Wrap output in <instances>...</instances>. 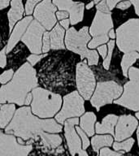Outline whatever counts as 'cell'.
Returning <instances> with one entry per match:
<instances>
[{
    "instance_id": "obj_8",
    "label": "cell",
    "mask_w": 139,
    "mask_h": 156,
    "mask_svg": "<svg viewBox=\"0 0 139 156\" xmlns=\"http://www.w3.org/2000/svg\"><path fill=\"white\" fill-rule=\"evenodd\" d=\"M123 92V88L115 81H104L98 83L94 94L91 98V104L98 112L105 105L111 104L119 98Z\"/></svg>"
},
{
    "instance_id": "obj_41",
    "label": "cell",
    "mask_w": 139,
    "mask_h": 156,
    "mask_svg": "<svg viewBox=\"0 0 139 156\" xmlns=\"http://www.w3.org/2000/svg\"><path fill=\"white\" fill-rule=\"evenodd\" d=\"M11 0H0V11L8 7Z\"/></svg>"
},
{
    "instance_id": "obj_43",
    "label": "cell",
    "mask_w": 139,
    "mask_h": 156,
    "mask_svg": "<svg viewBox=\"0 0 139 156\" xmlns=\"http://www.w3.org/2000/svg\"><path fill=\"white\" fill-rule=\"evenodd\" d=\"M32 100H33V95H32V93H29L28 95H27L26 98H25V102H24V104L25 105L30 104V102H32Z\"/></svg>"
},
{
    "instance_id": "obj_49",
    "label": "cell",
    "mask_w": 139,
    "mask_h": 156,
    "mask_svg": "<svg viewBox=\"0 0 139 156\" xmlns=\"http://www.w3.org/2000/svg\"><path fill=\"white\" fill-rule=\"evenodd\" d=\"M100 1H101V0H94V3H98Z\"/></svg>"
},
{
    "instance_id": "obj_23",
    "label": "cell",
    "mask_w": 139,
    "mask_h": 156,
    "mask_svg": "<svg viewBox=\"0 0 139 156\" xmlns=\"http://www.w3.org/2000/svg\"><path fill=\"white\" fill-rule=\"evenodd\" d=\"M139 58V53L137 51H129L124 55L121 61V68L123 74L125 77L128 76V72L133 64Z\"/></svg>"
},
{
    "instance_id": "obj_26",
    "label": "cell",
    "mask_w": 139,
    "mask_h": 156,
    "mask_svg": "<svg viewBox=\"0 0 139 156\" xmlns=\"http://www.w3.org/2000/svg\"><path fill=\"white\" fill-rule=\"evenodd\" d=\"M134 138H129L127 139L126 141H122V142H115L114 145H113V148L116 151H120V150H123L124 151H127L129 152L131 150L132 146H134Z\"/></svg>"
},
{
    "instance_id": "obj_20",
    "label": "cell",
    "mask_w": 139,
    "mask_h": 156,
    "mask_svg": "<svg viewBox=\"0 0 139 156\" xmlns=\"http://www.w3.org/2000/svg\"><path fill=\"white\" fill-rule=\"evenodd\" d=\"M49 34L51 39V49L62 50L65 48V46L63 44V37H64L65 31L63 28H62L59 24H56Z\"/></svg>"
},
{
    "instance_id": "obj_38",
    "label": "cell",
    "mask_w": 139,
    "mask_h": 156,
    "mask_svg": "<svg viewBox=\"0 0 139 156\" xmlns=\"http://www.w3.org/2000/svg\"><path fill=\"white\" fill-rule=\"evenodd\" d=\"M98 51L99 52V54L101 55V56L102 57V58H106V56H107V47L106 45H102L101 46H99L98 48Z\"/></svg>"
},
{
    "instance_id": "obj_34",
    "label": "cell",
    "mask_w": 139,
    "mask_h": 156,
    "mask_svg": "<svg viewBox=\"0 0 139 156\" xmlns=\"http://www.w3.org/2000/svg\"><path fill=\"white\" fill-rule=\"evenodd\" d=\"M43 57L44 55H37L36 54H34V55H31L28 57V61L30 63L32 66H34L38 61L41 60Z\"/></svg>"
},
{
    "instance_id": "obj_4",
    "label": "cell",
    "mask_w": 139,
    "mask_h": 156,
    "mask_svg": "<svg viewBox=\"0 0 139 156\" xmlns=\"http://www.w3.org/2000/svg\"><path fill=\"white\" fill-rule=\"evenodd\" d=\"M32 112L41 118L52 117L60 109L62 98L42 88L36 87L32 91Z\"/></svg>"
},
{
    "instance_id": "obj_32",
    "label": "cell",
    "mask_w": 139,
    "mask_h": 156,
    "mask_svg": "<svg viewBox=\"0 0 139 156\" xmlns=\"http://www.w3.org/2000/svg\"><path fill=\"white\" fill-rule=\"evenodd\" d=\"M124 152H116L111 151L109 148H102L100 151L99 156H121Z\"/></svg>"
},
{
    "instance_id": "obj_22",
    "label": "cell",
    "mask_w": 139,
    "mask_h": 156,
    "mask_svg": "<svg viewBox=\"0 0 139 156\" xmlns=\"http://www.w3.org/2000/svg\"><path fill=\"white\" fill-rule=\"evenodd\" d=\"M16 111L14 104H2L0 106V129H3L9 124Z\"/></svg>"
},
{
    "instance_id": "obj_27",
    "label": "cell",
    "mask_w": 139,
    "mask_h": 156,
    "mask_svg": "<svg viewBox=\"0 0 139 156\" xmlns=\"http://www.w3.org/2000/svg\"><path fill=\"white\" fill-rule=\"evenodd\" d=\"M107 45H108V52H107V55L104 58V61H103V63H102V65H103L106 70H108L110 68V63H111V60H112V52H113V50H114L115 47L114 40L108 41Z\"/></svg>"
},
{
    "instance_id": "obj_47",
    "label": "cell",
    "mask_w": 139,
    "mask_h": 156,
    "mask_svg": "<svg viewBox=\"0 0 139 156\" xmlns=\"http://www.w3.org/2000/svg\"><path fill=\"white\" fill-rule=\"evenodd\" d=\"M137 141H138V146H139V127L137 128Z\"/></svg>"
},
{
    "instance_id": "obj_13",
    "label": "cell",
    "mask_w": 139,
    "mask_h": 156,
    "mask_svg": "<svg viewBox=\"0 0 139 156\" xmlns=\"http://www.w3.org/2000/svg\"><path fill=\"white\" fill-rule=\"evenodd\" d=\"M56 10L57 7L52 4L51 0H43L36 7L34 16L45 29L51 30L56 24Z\"/></svg>"
},
{
    "instance_id": "obj_15",
    "label": "cell",
    "mask_w": 139,
    "mask_h": 156,
    "mask_svg": "<svg viewBox=\"0 0 139 156\" xmlns=\"http://www.w3.org/2000/svg\"><path fill=\"white\" fill-rule=\"evenodd\" d=\"M137 121L132 115H124L119 116L116 123L115 131V139L116 141H121L132 136L137 126Z\"/></svg>"
},
{
    "instance_id": "obj_39",
    "label": "cell",
    "mask_w": 139,
    "mask_h": 156,
    "mask_svg": "<svg viewBox=\"0 0 139 156\" xmlns=\"http://www.w3.org/2000/svg\"><path fill=\"white\" fill-rule=\"evenodd\" d=\"M56 17L58 20H64L67 19L68 17V12H65V11H59L56 12Z\"/></svg>"
},
{
    "instance_id": "obj_30",
    "label": "cell",
    "mask_w": 139,
    "mask_h": 156,
    "mask_svg": "<svg viewBox=\"0 0 139 156\" xmlns=\"http://www.w3.org/2000/svg\"><path fill=\"white\" fill-rule=\"evenodd\" d=\"M41 0H27L26 3H25V12H26V15H31L33 13L34 7Z\"/></svg>"
},
{
    "instance_id": "obj_16",
    "label": "cell",
    "mask_w": 139,
    "mask_h": 156,
    "mask_svg": "<svg viewBox=\"0 0 139 156\" xmlns=\"http://www.w3.org/2000/svg\"><path fill=\"white\" fill-rule=\"evenodd\" d=\"M78 118H72L65 121L64 134L71 154L76 156L81 151V141L76 132L74 126L78 124Z\"/></svg>"
},
{
    "instance_id": "obj_7",
    "label": "cell",
    "mask_w": 139,
    "mask_h": 156,
    "mask_svg": "<svg viewBox=\"0 0 139 156\" xmlns=\"http://www.w3.org/2000/svg\"><path fill=\"white\" fill-rule=\"evenodd\" d=\"M112 28L113 22L112 14L97 11L90 29V34L93 36V39L88 44L89 48L94 49L98 46L107 42L109 38L107 34Z\"/></svg>"
},
{
    "instance_id": "obj_36",
    "label": "cell",
    "mask_w": 139,
    "mask_h": 156,
    "mask_svg": "<svg viewBox=\"0 0 139 156\" xmlns=\"http://www.w3.org/2000/svg\"><path fill=\"white\" fill-rule=\"evenodd\" d=\"M131 2L130 1H128V0H124V1H122V2H119L118 4L116 5V7L118 9L120 10H126L128 8L131 7Z\"/></svg>"
},
{
    "instance_id": "obj_44",
    "label": "cell",
    "mask_w": 139,
    "mask_h": 156,
    "mask_svg": "<svg viewBox=\"0 0 139 156\" xmlns=\"http://www.w3.org/2000/svg\"><path fill=\"white\" fill-rule=\"evenodd\" d=\"M108 37H111L112 39H114L115 37H116V34H115V31L114 29H111L109 31V33H108Z\"/></svg>"
},
{
    "instance_id": "obj_5",
    "label": "cell",
    "mask_w": 139,
    "mask_h": 156,
    "mask_svg": "<svg viewBox=\"0 0 139 156\" xmlns=\"http://www.w3.org/2000/svg\"><path fill=\"white\" fill-rule=\"evenodd\" d=\"M116 43L122 52H139V19L129 20L116 29Z\"/></svg>"
},
{
    "instance_id": "obj_1",
    "label": "cell",
    "mask_w": 139,
    "mask_h": 156,
    "mask_svg": "<svg viewBox=\"0 0 139 156\" xmlns=\"http://www.w3.org/2000/svg\"><path fill=\"white\" fill-rule=\"evenodd\" d=\"M6 133L29 140L37 139L42 132L60 133L62 126L54 119H40L32 115L31 109L28 107H21L16 111L13 119L6 128Z\"/></svg>"
},
{
    "instance_id": "obj_11",
    "label": "cell",
    "mask_w": 139,
    "mask_h": 156,
    "mask_svg": "<svg viewBox=\"0 0 139 156\" xmlns=\"http://www.w3.org/2000/svg\"><path fill=\"white\" fill-rule=\"evenodd\" d=\"M45 33V28L37 20H32L28 26V29L21 37L24 42L32 53L41 54L42 47V35Z\"/></svg>"
},
{
    "instance_id": "obj_48",
    "label": "cell",
    "mask_w": 139,
    "mask_h": 156,
    "mask_svg": "<svg viewBox=\"0 0 139 156\" xmlns=\"http://www.w3.org/2000/svg\"><path fill=\"white\" fill-rule=\"evenodd\" d=\"M135 116L137 118V119H139V112H136V114H135Z\"/></svg>"
},
{
    "instance_id": "obj_45",
    "label": "cell",
    "mask_w": 139,
    "mask_h": 156,
    "mask_svg": "<svg viewBox=\"0 0 139 156\" xmlns=\"http://www.w3.org/2000/svg\"><path fill=\"white\" fill-rule=\"evenodd\" d=\"M76 156H88V154L86 153L85 151L81 150V151H80V152H79V153H78Z\"/></svg>"
},
{
    "instance_id": "obj_46",
    "label": "cell",
    "mask_w": 139,
    "mask_h": 156,
    "mask_svg": "<svg viewBox=\"0 0 139 156\" xmlns=\"http://www.w3.org/2000/svg\"><path fill=\"white\" fill-rule=\"evenodd\" d=\"M94 1H92V2H90V3H88L87 5H86V7H85V8L87 10H90L93 7H94Z\"/></svg>"
},
{
    "instance_id": "obj_31",
    "label": "cell",
    "mask_w": 139,
    "mask_h": 156,
    "mask_svg": "<svg viewBox=\"0 0 139 156\" xmlns=\"http://www.w3.org/2000/svg\"><path fill=\"white\" fill-rule=\"evenodd\" d=\"M13 76V70L9 69V70L5 71L4 73L0 75V83L2 84H6L7 81H9Z\"/></svg>"
},
{
    "instance_id": "obj_3",
    "label": "cell",
    "mask_w": 139,
    "mask_h": 156,
    "mask_svg": "<svg viewBox=\"0 0 139 156\" xmlns=\"http://www.w3.org/2000/svg\"><path fill=\"white\" fill-rule=\"evenodd\" d=\"M90 40L88 27H83L79 31H77L75 28L72 27L66 33V47L69 51L80 55L81 59L87 58L88 64L90 66L97 65L99 59L98 52L94 50L90 51L87 49V43Z\"/></svg>"
},
{
    "instance_id": "obj_21",
    "label": "cell",
    "mask_w": 139,
    "mask_h": 156,
    "mask_svg": "<svg viewBox=\"0 0 139 156\" xmlns=\"http://www.w3.org/2000/svg\"><path fill=\"white\" fill-rule=\"evenodd\" d=\"M96 121V115L93 112H87L80 117V129L89 136L94 134V123Z\"/></svg>"
},
{
    "instance_id": "obj_10",
    "label": "cell",
    "mask_w": 139,
    "mask_h": 156,
    "mask_svg": "<svg viewBox=\"0 0 139 156\" xmlns=\"http://www.w3.org/2000/svg\"><path fill=\"white\" fill-rule=\"evenodd\" d=\"M77 87L85 100L90 99L95 87V77L93 71L89 68L85 61L80 62L77 65L76 73Z\"/></svg>"
},
{
    "instance_id": "obj_14",
    "label": "cell",
    "mask_w": 139,
    "mask_h": 156,
    "mask_svg": "<svg viewBox=\"0 0 139 156\" xmlns=\"http://www.w3.org/2000/svg\"><path fill=\"white\" fill-rule=\"evenodd\" d=\"M53 4L59 11H65L70 16V23L73 25L82 21L85 4L73 2V0H53Z\"/></svg>"
},
{
    "instance_id": "obj_40",
    "label": "cell",
    "mask_w": 139,
    "mask_h": 156,
    "mask_svg": "<svg viewBox=\"0 0 139 156\" xmlns=\"http://www.w3.org/2000/svg\"><path fill=\"white\" fill-rule=\"evenodd\" d=\"M132 4H134L135 8V12L139 16V0H129Z\"/></svg>"
},
{
    "instance_id": "obj_12",
    "label": "cell",
    "mask_w": 139,
    "mask_h": 156,
    "mask_svg": "<svg viewBox=\"0 0 139 156\" xmlns=\"http://www.w3.org/2000/svg\"><path fill=\"white\" fill-rule=\"evenodd\" d=\"M32 149L31 145H21L13 135L0 131V156H27Z\"/></svg>"
},
{
    "instance_id": "obj_28",
    "label": "cell",
    "mask_w": 139,
    "mask_h": 156,
    "mask_svg": "<svg viewBox=\"0 0 139 156\" xmlns=\"http://www.w3.org/2000/svg\"><path fill=\"white\" fill-rule=\"evenodd\" d=\"M43 44L41 47V51L43 53H46L51 49V39H50V34L48 32H45L43 34Z\"/></svg>"
},
{
    "instance_id": "obj_35",
    "label": "cell",
    "mask_w": 139,
    "mask_h": 156,
    "mask_svg": "<svg viewBox=\"0 0 139 156\" xmlns=\"http://www.w3.org/2000/svg\"><path fill=\"white\" fill-rule=\"evenodd\" d=\"M7 64V58H6V51L5 49H2L0 51V68H5Z\"/></svg>"
},
{
    "instance_id": "obj_19",
    "label": "cell",
    "mask_w": 139,
    "mask_h": 156,
    "mask_svg": "<svg viewBox=\"0 0 139 156\" xmlns=\"http://www.w3.org/2000/svg\"><path fill=\"white\" fill-rule=\"evenodd\" d=\"M118 120L116 115H108L102 119V123H97L95 125V131L97 133H110L114 135V127Z\"/></svg>"
},
{
    "instance_id": "obj_17",
    "label": "cell",
    "mask_w": 139,
    "mask_h": 156,
    "mask_svg": "<svg viewBox=\"0 0 139 156\" xmlns=\"http://www.w3.org/2000/svg\"><path fill=\"white\" fill-rule=\"evenodd\" d=\"M32 20H33V17L29 16H26L25 18L21 20L19 23H17L16 25L15 26L12 35L10 37L8 43L5 48L6 53H9L10 51L14 48L17 42L20 41V39H21L23 34L25 33V30L29 25V24L31 23Z\"/></svg>"
},
{
    "instance_id": "obj_9",
    "label": "cell",
    "mask_w": 139,
    "mask_h": 156,
    "mask_svg": "<svg viewBox=\"0 0 139 156\" xmlns=\"http://www.w3.org/2000/svg\"><path fill=\"white\" fill-rule=\"evenodd\" d=\"M84 112V99L77 91H73L63 98V107L56 115L55 119L59 124H63L65 119L80 116Z\"/></svg>"
},
{
    "instance_id": "obj_42",
    "label": "cell",
    "mask_w": 139,
    "mask_h": 156,
    "mask_svg": "<svg viewBox=\"0 0 139 156\" xmlns=\"http://www.w3.org/2000/svg\"><path fill=\"white\" fill-rule=\"evenodd\" d=\"M69 24H70V20H69L68 19L62 20L60 21V25H61V26H63V29H68Z\"/></svg>"
},
{
    "instance_id": "obj_29",
    "label": "cell",
    "mask_w": 139,
    "mask_h": 156,
    "mask_svg": "<svg viewBox=\"0 0 139 156\" xmlns=\"http://www.w3.org/2000/svg\"><path fill=\"white\" fill-rule=\"evenodd\" d=\"M76 130L77 132V133L79 134V136H80V138L82 140V147L84 150L88 148V146H90V141L88 138L87 135L85 133V132L83 131L82 129L79 128V127H76Z\"/></svg>"
},
{
    "instance_id": "obj_25",
    "label": "cell",
    "mask_w": 139,
    "mask_h": 156,
    "mask_svg": "<svg viewBox=\"0 0 139 156\" xmlns=\"http://www.w3.org/2000/svg\"><path fill=\"white\" fill-rule=\"evenodd\" d=\"M113 142V138L110 135H98L94 136L91 140L93 149L95 152H98V150L103 146H111Z\"/></svg>"
},
{
    "instance_id": "obj_33",
    "label": "cell",
    "mask_w": 139,
    "mask_h": 156,
    "mask_svg": "<svg viewBox=\"0 0 139 156\" xmlns=\"http://www.w3.org/2000/svg\"><path fill=\"white\" fill-rule=\"evenodd\" d=\"M96 8H97L98 11H99V12H103V13H111L109 8L107 7L106 0H102V1H100L98 3H97Z\"/></svg>"
},
{
    "instance_id": "obj_6",
    "label": "cell",
    "mask_w": 139,
    "mask_h": 156,
    "mask_svg": "<svg viewBox=\"0 0 139 156\" xmlns=\"http://www.w3.org/2000/svg\"><path fill=\"white\" fill-rule=\"evenodd\" d=\"M128 76L129 81L124 85L123 94L114 102L132 111H139V68H130Z\"/></svg>"
},
{
    "instance_id": "obj_18",
    "label": "cell",
    "mask_w": 139,
    "mask_h": 156,
    "mask_svg": "<svg viewBox=\"0 0 139 156\" xmlns=\"http://www.w3.org/2000/svg\"><path fill=\"white\" fill-rule=\"evenodd\" d=\"M23 0H12L11 5L12 7L7 13L8 20H9L10 31H12L16 23L22 19L24 15V7H23Z\"/></svg>"
},
{
    "instance_id": "obj_2",
    "label": "cell",
    "mask_w": 139,
    "mask_h": 156,
    "mask_svg": "<svg viewBox=\"0 0 139 156\" xmlns=\"http://www.w3.org/2000/svg\"><path fill=\"white\" fill-rule=\"evenodd\" d=\"M37 86L36 71L30 63H24L16 72L12 81L0 89V104L9 102L22 106L28 94Z\"/></svg>"
},
{
    "instance_id": "obj_37",
    "label": "cell",
    "mask_w": 139,
    "mask_h": 156,
    "mask_svg": "<svg viewBox=\"0 0 139 156\" xmlns=\"http://www.w3.org/2000/svg\"><path fill=\"white\" fill-rule=\"evenodd\" d=\"M122 0H106L107 2V7L109 8V10H112L115 7H116V5L119 3V2H121Z\"/></svg>"
},
{
    "instance_id": "obj_24",
    "label": "cell",
    "mask_w": 139,
    "mask_h": 156,
    "mask_svg": "<svg viewBox=\"0 0 139 156\" xmlns=\"http://www.w3.org/2000/svg\"><path fill=\"white\" fill-rule=\"evenodd\" d=\"M39 136L41 137L44 146L48 148H56L62 143V138L60 136L49 134L47 132H42Z\"/></svg>"
}]
</instances>
